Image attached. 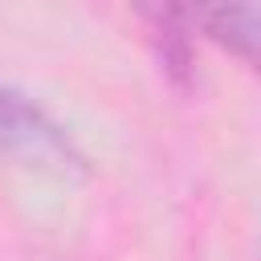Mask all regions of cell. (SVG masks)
I'll use <instances>...</instances> for the list:
<instances>
[{
	"mask_svg": "<svg viewBox=\"0 0 261 261\" xmlns=\"http://www.w3.org/2000/svg\"><path fill=\"white\" fill-rule=\"evenodd\" d=\"M0 155L20 159V163H37V167H53V171H73L82 167V155L73 151V143L61 135V126L53 118H45L24 94L0 86Z\"/></svg>",
	"mask_w": 261,
	"mask_h": 261,
	"instance_id": "1",
	"label": "cell"
},
{
	"mask_svg": "<svg viewBox=\"0 0 261 261\" xmlns=\"http://www.w3.org/2000/svg\"><path fill=\"white\" fill-rule=\"evenodd\" d=\"M192 16L216 45L237 53L261 82V4H216V8H196Z\"/></svg>",
	"mask_w": 261,
	"mask_h": 261,
	"instance_id": "2",
	"label": "cell"
},
{
	"mask_svg": "<svg viewBox=\"0 0 261 261\" xmlns=\"http://www.w3.org/2000/svg\"><path fill=\"white\" fill-rule=\"evenodd\" d=\"M188 16L184 8H167V4H155V8H139V20L147 24V37L155 45V57L163 65V73L171 82H188L192 73V49H188Z\"/></svg>",
	"mask_w": 261,
	"mask_h": 261,
	"instance_id": "3",
	"label": "cell"
}]
</instances>
